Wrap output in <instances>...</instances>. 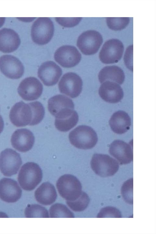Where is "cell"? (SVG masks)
I'll return each mask as SVG.
<instances>
[{
	"instance_id": "obj_17",
	"label": "cell",
	"mask_w": 156,
	"mask_h": 234,
	"mask_svg": "<svg viewBox=\"0 0 156 234\" xmlns=\"http://www.w3.org/2000/svg\"><path fill=\"white\" fill-rule=\"evenodd\" d=\"M22 190L16 181L4 178L0 180V198L7 203L17 201L22 195Z\"/></svg>"
},
{
	"instance_id": "obj_30",
	"label": "cell",
	"mask_w": 156,
	"mask_h": 234,
	"mask_svg": "<svg viewBox=\"0 0 156 234\" xmlns=\"http://www.w3.org/2000/svg\"><path fill=\"white\" fill-rule=\"evenodd\" d=\"M97 218H122V214L119 210L116 207L107 206L102 208L98 214Z\"/></svg>"
},
{
	"instance_id": "obj_7",
	"label": "cell",
	"mask_w": 156,
	"mask_h": 234,
	"mask_svg": "<svg viewBox=\"0 0 156 234\" xmlns=\"http://www.w3.org/2000/svg\"><path fill=\"white\" fill-rule=\"evenodd\" d=\"M103 42V38L98 31L88 30L82 33L78 37L77 45L81 52L87 55L95 54Z\"/></svg>"
},
{
	"instance_id": "obj_26",
	"label": "cell",
	"mask_w": 156,
	"mask_h": 234,
	"mask_svg": "<svg viewBox=\"0 0 156 234\" xmlns=\"http://www.w3.org/2000/svg\"><path fill=\"white\" fill-rule=\"evenodd\" d=\"M49 211L50 218H74L73 213L62 203L53 204L50 207Z\"/></svg>"
},
{
	"instance_id": "obj_19",
	"label": "cell",
	"mask_w": 156,
	"mask_h": 234,
	"mask_svg": "<svg viewBox=\"0 0 156 234\" xmlns=\"http://www.w3.org/2000/svg\"><path fill=\"white\" fill-rule=\"evenodd\" d=\"M21 42L18 34L11 29L4 28L0 30V51L10 53L16 50Z\"/></svg>"
},
{
	"instance_id": "obj_9",
	"label": "cell",
	"mask_w": 156,
	"mask_h": 234,
	"mask_svg": "<svg viewBox=\"0 0 156 234\" xmlns=\"http://www.w3.org/2000/svg\"><path fill=\"white\" fill-rule=\"evenodd\" d=\"M22 164L20 154L11 149H6L0 154V170L5 176H11L17 172Z\"/></svg>"
},
{
	"instance_id": "obj_24",
	"label": "cell",
	"mask_w": 156,
	"mask_h": 234,
	"mask_svg": "<svg viewBox=\"0 0 156 234\" xmlns=\"http://www.w3.org/2000/svg\"><path fill=\"white\" fill-rule=\"evenodd\" d=\"M78 120V115L76 111L73 110L69 113L63 117L55 118V125L58 130L66 132L75 127Z\"/></svg>"
},
{
	"instance_id": "obj_13",
	"label": "cell",
	"mask_w": 156,
	"mask_h": 234,
	"mask_svg": "<svg viewBox=\"0 0 156 234\" xmlns=\"http://www.w3.org/2000/svg\"><path fill=\"white\" fill-rule=\"evenodd\" d=\"M0 70L7 77L18 79L24 73V67L22 62L16 57L5 55L0 57Z\"/></svg>"
},
{
	"instance_id": "obj_34",
	"label": "cell",
	"mask_w": 156,
	"mask_h": 234,
	"mask_svg": "<svg viewBox=\"0 0 156 234\" xmlns=\"http://www.w3.org/2000/svg\"><path fill=\"white\" fill-rule=\"evenodd\" d=\"M34 105H35V116H36V125L37 124V119H36V106H35V104L34 102Z\"/></svg>"
},
{
	"instance_id": "obj_33",
	"label": "cell",
	"mask_w": 156,
	"mask_h": 234,
	"mask_svg": "<svg viewBox=\"0 0 156 234\" xmlns=\"http://www.w3.org/2000/svg\"><path fill=\"white\" fill-rule=\"evenodd\" d=\"M5 20V17H0V28L3 26Z\"/></svg>"
},
{
	"instance_id": "obj_8",
	"label": "cell",
	"mask_w": 156,
	"mask_h": 234,
	"mask_svg": "<svg viewBox=\"0 0 156 234\" xmlns=\"http://www.w3.org/2000/svg\"><path fill=\"white\" fill-rule=\"evenodd\" d=\"M124 50V45L120 40L109 39L104 43L101 49L99 54L100 59L105 64L117 63L121 58Z\"/></svg>"
},
{
	"instance_id": "obj_28",
	"label": "cell",
	"mask_w": 156,
	"mask_h": 234,
	"mask_svg": "<svg viewBox=\"0 0 156 234\" xmlns=\"http://www.w3.org/2000/svg\"><path fill=\"white\" fill-rule=\"evenodd\" d=\"M106 23L108 27L114 31H119L125 28L129 22V17H107Z\"/></svg>"
},
{
	"instance_id": "obj_6",
	"label": "cell",
	"mask_w": 156,
	"mask_h": 234,
	"mask_svg": "<svg viewBox=\"0 0 156 234\" xmlns=\"http://www.w3.org/2000/svg\"><path fill=\"white\" fill-rule=\"evenodd\" d=\"M54 33L53 23L48 17L38 18L31 27L32 40L38 45H44L48 43L52 38Z\"/></svg>"
},
{
	"instance_id": "obj_21",
	"label": "cell",
	"mask_w": 156,
	"mask_h": 234,
	"mask_svg": "<svg viewBox=\"0 0 156 234\" xmlns=\"http://www.w3.org/2000/svg\"><path fill=\"white\" fill-rule=\"evenodd\" d=\"M109 124L114 133L122 134L129 129L131 124V119L125 112L119 110L112 114L109 120Z\"/></svg>"
},
{
	"instance_id": "obj_12",
	"label": "cell",
	"mask_w": 156,
	"mask_h": 234,
	"mask_svg": "<svg viewBox=\"0 0 156 234\" xmlns=\"http://www.w3.org/2000/svg\"><path fill=\"white\" fill-rule=\"evenodd\" d=\"M43 86L36 78H26L20 83L17 89L20 96L24 100L31 101L37 99L41 95Z\"/></svg>"
},
{
	"instance_id": "obj_27",
	"label": "cell",
	"mask_w": 156,
	"mask_h": 234,
	"mask_svg": "<svg viewBox=\"0 0 156 234\" xmlns=\"http://www.w3.org/2000/svg\"><path fill=\"white\" fill-rule=\"evenodd\" d=\"M24 213L26 218H49L47 210L44 207L37 204L28 205Z\"/></svg>"
},
{
	"instance_id": "obj_11",
	"label": "cell",
	"mask_w": 156,
	"mask_h": 234,
	"mask_svg": "<svg viewBox=\"0 0 156 234\" xmlns=\"http://www.w3.org/2000/svg\"><path fill=\"white\" fill-rule=\"evenodd\" d=\"M54 58L62 67L69 68L76 66L80 63L81 55L75 47L65 45L61 46L56 50Z\"/></svg>"
},
{
	"instance_id": "obj_23",
	"label": "cell",
	"mask_w": 156,
	"mask_h": 234,
	"mask_svg": "<svg viewBox=\"0 0 156 234\" xmlns=\"http://www.w3.org/2000/svg\"><path fill=\"white\" fill-rule=\"evenodd\" d=\"M98 79L101 83L106 81H113L121 85L124 81L125 74L123 70L116 66H106L100 71Z\"/></svg>"
},
{
	"instance_id": "obj_10",
	"label": "cell",
	"mask_w": 156,
	"mask_h": 234,
	"mask_svg": "<svg viewBox=\"0 0 156 234\" xmlns=\"http://www.w3.org/2000/svg\"><path fill=\"white\" fill-rule=\"evenodd\" d=\"M83 85L82 79L79 76L70 72L63 75L58 83V87L61 93L74 98L81 93Z\"/></svg>"
},
{
	"instance_id": "obj_29",
	"label": "cell",
	"mask_w": 156,
	"mask_h": 234,
	"mask_svg": "<svg viewBox=\"0 0 156 234\" xmlns=\"http://www.w3.org/2000/svg\"><path fill=\"white\" fill-rule=\"evenodd\" d=\"M131 178L126 181L122 185L121 193L125 202L129 204H133V180Z\"/></svg>"
},
{
	"instance_id": "obj_25",
	"label": "cell",
	"mask_w": 156,
	"mask_h": 234,
	"mask_svg": "<svg viewBox=\"0 0 156 234\" xmlns=\"http://www.w3.org/2000/svg\"><path fill=\"white\" fill-rule=\"evenodd\" d=\"M90 201L88 195L82 191L80 197L73 201H66L68 207L73 211L81 212L84 211L88 207Z\"/></svg>"
},
{
	"instance_id": "obj_1",
	"label": "cell",
	"mask_w": 156,
	"mask_h": 234,
	"mask_svg": "<svg viewBox=\"0 0 156 234\" xmlns=\"http://www.w3.org/2000/svg\"><path fill=\"white\" fill-rule=\"evenodd\" d=\"M69 138L70 143L74 146L83 149L93 148L98 141L95 131L91 127L85 125L78 126L72 131Z\"/></svg>"
},
{
	"instance_id": "obj_31",
	"label": "cell",
	"mask_w": 156,
	"mask_h": 234,
	"mask_svg": "<svg viewBox=\"0 0 156 234\" xmlns=\"http://www.w3.org/2000/svg\"><path fill=\"white\" fill-rule=\"evenodd\" d=\"M55 18L57 22L62 26L70 27L77 25L81 20L82 18L55 17Z\"/></svg>"
},
{
	"instance_id": "obj_32",
	"label": "cell",
	"mask_w": 156,
	"mask_h": 234,
	"mask_svg": "<svg viewBox=\"0 0 156 234\" xmlns=\"http://www.w3.org/2000/svg\"><path fill=\"white\" fill-rule=\"evenodd\" d=\"M4 127V123L2 118L0 115V134L3 130Z\"/></svg>"
},
{
	"instance_id": "obj_4",
	"label": "cell",
	"mask_w": 156,
	"mask_h": 234,
	"mask_svg": "<svg viewBox=\"0 0 156 234\" xmlns=\"http://www.w3.org/2000/svg\"><path fill=\"white\" fill-rule=\"evenodd\" d=\"M56 186L60 196L66 201L75 200L82 192L80 181L75 176L70 174L61 176L57 181Z\"/></svg>"
},
{
	"instance_id": "obj_22",
	"label": "cell",
	"mask_w": 156,
	"mask_h": 234,
	"mask_svg": "<svg viewBox=\"0 0 156 234\" xmlns=\"http://www.w3.org/2000/svg\"><path fill=\"white\" fill-rule=\"evenodd\" d=\"M36 200L40 203L49 205L53 203L57 197V193L54 186L48 182H44L36 190L34 193Z\"/></svg>"
},
{
	"instance_id": "obj_3",
	"label": "cell",
	"mask_w": 156,
	"mask_h": 234,
	"mask_svg": "<svg viewBox=\"0 0 156 234\" xmlns=\"http://www.w3.org/2000/svg\"><path fill=\"white\" fill-rule=\"evenodd\" d=\"M42 176V171L39 166L34 162H28L21 167L18 180L23 189L31 191L41 182Z\"/></svg>"
},
{
	"instance_id": "obj_18",
	"label": "cell",
	"mask_w": 156,
	"mask_h": 234,
	"mask_svg": "<svg viewBox=\"0 0 156 234\" xmlns=\"http://www.w3.org/2000/svg\"><path fill=\"white\" fill-rule=\"evenodd\" d=\"M99 94L101 98L110 103H116L123 98L124 93L121 87L116 83L106 81L101 85Z\"/></svg>"
},
{
	"instance_id": "obj_16",
	"label": "cell",
	"mask_w": 156,
	"mask_h": 234,
	"mask_svg": "<svg viewBox=\"0 0 156 234\" xmlns=\"http://www.w3.org/2000/svg\"><path fill=\"white\" fill-rule=\"evenodd\" d=\"M11 141L12 146L15 149L20 152H26L32 148L35 138L30 130L22 128L14 132L11 136Z\"/></svg>"
},
{
	"instance_id": "obj_14",
	"label": "cell",
	"mask_w": 156,
	"mask_h": 234,
	"mask_svg": "<svg viewBox=\"0 0 156 234\" xmlns=\"http://www.w3.org/2000/svg\"><path fill=\"white\" fill-rule=\"evenodd\" d=\"M62 74L61 68L53 61H48L43 63L39 67L38 77L47 86H52L58 82Z\"/></svg>"
},
{
	"instance_id": "obj_15",
	"label": "cell",
	"mask_w": 156,
	"mask_h": 234,
	"mask_svg": "<svg viewBox=\"0 0 156 234\" xmlns=\"http://www.w3.org/2000/svg\"><path fill=\"white\" fill-rule=\"evenodd\" d=\"M132 144L122 140H116L110 145L109 152L121 165L126 164L133 160V154Z\"/></svg>"
},
{
	"instance_id": "obj_2",
	"label": "cell",
	"mask_w": 156,
	"mask_h": 234,
	"mask_svg": "<svg viewBox=\"0 0 156 234\" xmlns=\"http://www.w3.org/2000/svg\"><path fill=\"white\" fill-rule=\"evenodd\" d=\"M9 117L11 123L17 127L35 125L33 102L26 103L21 101L16 103L10 110Z\"/></svg>"
},
{
	"instance_id": "obj_20",
	"label": "cell",
	"mask_w": 156,
	"mask_h": 234,
	"mask_svg": "<svg viewBox=\"0 0 156 234\" xmlns=\"http://www.w3.org/2000/svg\"><path fill=\"white\" fill-rule=\"evenodd\" d=\"M74 105L72 100L63 95H56L48 100V111L55 117L69 110H74Z\"/></svg>"
},
{
	"instance_id": "obj_5",
	"label": "cell",
	"mask_w": 156,
	"mask_h": 234,
	"mask_svg": "<svg viewBox=\"0 0 156 234\" xmlns=\"http://www.w3.org/2000/svg\"><path fill=\"white\" fill-rule=\"evenodd\" d=\"M91 169L98 176L103 177L112 176L118 171V162L108 155L95 153L91 158Z\"/></svg>"
}]
</instances>
